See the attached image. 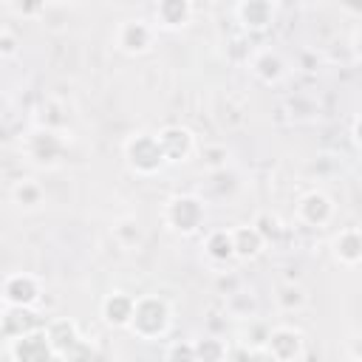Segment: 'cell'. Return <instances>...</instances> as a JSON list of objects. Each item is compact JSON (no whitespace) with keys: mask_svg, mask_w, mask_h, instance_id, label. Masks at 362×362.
<instances>
[{"mask_svg":"<svg viewBox=\"0 0 362 362\" xmlns=\"http://www.w3.org/2000/svg\"><path fill=\"white\" fill-rule=\"evenodd\" d=\"M153 14H156V25L158 28L181 31V28L189 25V20L195 14V6H192V0H156Z\"/></svg>","mask_w":362,"mask_h":362,"instance_id":"cell-16","label":"cell"},{"mask_svg":"<svg viewBox=\"0 0 362 362\" xmlns=\"http://www.w3.org/2000/svg\"><path fill=\"white\" fill-rule=\"evenodd\" d=\"M161 218H164V226L175 235H198L206 223V204L204 198L192 195V192H178L173 198H167L164 209H161Z\"/></svg>","mask_w":362,"mask_h":362,"instance_id":"cell-4","label":"cell"},{"mask_svg":"<svg viewBox=\"0 0 362 362\" xmlns=\"http://www.w3.org/2000/svg\"><path fill=\"white\" fill-rule=\"evenodd\" d=\"M235 17L246 31H266L277 20V0H238Z\"/></svg>","mask_w":362,"mask_h":362,"instance_id":"cell-13","label":"cell"},{"mask_svg":"<svg viewBox=\"0 0 362 362\" xmlns=\"http://www.w3.org/2000/svg\"><path fill=\"white\" fill-rule=\"evenodd\" d=\"M339 8H342L345 14L362 17V0H339Z\"/></svg>","mask_w":362,"mask_h":362,"instance_id":"cell-30","label":"cell"},{"mask_svg":"<svg viewBox=\"0 0 362 362\" xmlns=\"http://www.w3.org/2000/svg\"><path fill=\"white\" fill-rule=\"evenodd\" d=\"M8 198L11 204L20 209V212H34L45 204V187L37 181V178H17L11 187H8Z\"/></svg>","mask_w":362,"mask_h":362,"instance_id":"cell-18","label":"cell"},{"mask_svg":"<svg viewBox=\"0 0 362 362\" xmlns=\"http://www.w3.org/2000/svg\"><path fill=\"white\" fill-rule=\"evenodd\" d=\"M249 68L255 74V79H260L263 85H277L286 76V62L274 48H260L252 54Z\"/></svg>","mask_w":362,"mask_h":362,"instance_id":"cell-17","label":"cell"},{"mask_svg":"<svg viewBox=\"0 0 362 362\" xmlns=\"http://www.w3.org/2000/svg\"><path fill=\"white\" fill-rule=\"evenodd\" d=\"M68 144H71V130L37 124L20 139V153L37 170H57L68 156Z\"/></svg>","mask_w":362,"mask_h":362,"instance_id":"cell-1","label":"cell"},{"mask_svg":"<svg viewBox=\"0 0 362 362\" xmlns=\"http://www.w3.org/2000/svg\"><path fill=\"white\" fill-rule=\"evenodd\" d=\"M17 54H20L17 37L11 34V28H3V31H0V57H3V59H14Z\"/></svg>","mask_w":362,"mask_h":362,"instance_id":"cell-28","label":"cell"},{"mask_svg":"<svg viewBox=\"0 0 362 362\" xmlns=\"http://www.w3.org/2000/svg\"><path fill=\"white\" fill-rule=\"evenodd\" d=\"M266 351L277 362L303 359L308 354L305 351V334L300 328H294V325H272L269 339H266Z\"/></svg>","mask_w":362,"mask_h":362,"instance_id":"cell-8","label":"cell"},{"mask_svg":"<svg viewBox=\"0 0 362 362\" xmlns=\"http://www.w3.org/2000/svg\"><path fill=\"white\" fill-rule=\"evenodd\" d=\"M110 238L116 240L119 249H124V252H136V249H141V243H144V226H141L139 218L124 215V218L113 221V226H110Z\"/></svg>","mask_w":362,"mask_h":362,"instance_id":"cell-21","label":"cell"},{"mask_svg":"<svg viewBox=\"0 0 362 362\" xmlns=\"http://www.w3.org/2000/svg\"><path fill=\"white\" fill-rule=\"evenodd\" d=\"M232 240H235V257L238 260H252L266 249V238L255 223H240L232 226Z\"/></svg>","mask_w":362,"mask_h":362,"instance_id":"cell-20","label":"cell"},{"mask_svg":"<svg viewBox=\"0 0 362 362\" xmlns=\"http://www.w3.org/2000/svg\"><path fill=\"white\" fill-rule=\"evenodd\" d=\"M45 320L40 317V311L34 305H3V317H0V337L8 342V339H17L28 331H37L42 328Z\"/></svg>","mask_w":362,"mask_h":362,"instance_id":"cell-10","label":"cell"},{"mask_svg":"<svg viewBox=\"0 0 362 362\" xmlns=\"http://www.w3.org/2000/svg\"><path fill=\"white\" fill-rule=\"evenodd\" d=\"M6 356L14 359V362H45V359H57V351L48 339V331L45 325L37 328V331H28L17 339H8L6 342Z\"/></svg>","mask_w":362,"mask_h":362,"instance_id":"cell-6","label":"cell"},{"mask_svg":"<svg viewBox=\"0 0 362 362\" xmlns=\"http://www.w3.org/2000/svg\"><path fill=\"white\" fill-rule=\"evenodd\" d=\"M204 255L209 263L215 266H223L229 260H238L235 257V240H232V229H209L204 235V243H201Z\"/></svg>","mask_w":362,"mask_h":362,"instance_id":"cell-19","label":"cell"},{"mask_svg":"<svg viewBox=\"0 0 362 362\" xmlns=\"http://www.w3.org/2000/svg\"><path fill=\"white\" fill-rule=\"evenodd\" d=\"M48 3H51V0H6L8 11L17 14V17H23V20H37V17L45 11Z\"/></svg>","mask_w":362,"mask_h":362,"instance_id":"cell-26","label":"cell"},{"mask_svg":"<svg viewBox=\"0 0 362 362\" xmlns=\"http://www.w3.org/2000/svg\"><path fill=\"white\" fill-rule=\"evenodd\" d=\"M51 3H82V0H51Z\"/></svg>","mask_w":362,"mask_h":362,"instance_id":"cell-34","label":"cell"},{"mask_svg":"<svg viewBox=\"0 0 362 362\" xmlns=\"http://www.w3.org/2000/svg\"><path fill=\"white\" fill-rule=\"evenodd\" d=\"M45 331H48V339L57 351V359H74L79 345L85 342L79 325L71 320V317H57V320H48L45 322Z\"/></svg>","mask_w":362,"mask_h":362,"instance_id":"cell-11","label":"cell"},{"mask_svg":"<svg viewBox=\"0 0 362 362\" xmlns=\"http://www.w3.org/2000/svg\"><path fill=\"white\" fill-rule=\"evenodd\" d=\"M348 356L351 359H362V337L348 339Z\"/></svg>","mask_w":362,"mask_h":362,"instance_id":"cell-31","label":"cell"},{"mask_svg":"<svg viewBox=\"0 0 362 362\" xmlns=\"http://www.w3.org/2000/svg\"><path fill=\"white\" fill-rule=\"evenodd\" d=\"M133 308H136V294L122 291V288H113L110 294L102 297L99 314H102V320L110 328H127L130 320H133Z\"/></svg>","mask_w":362,"mask_h":362,"instance_id":"cell-14","label":"cell"},{"mask_svg":"<svg viewBox=\"0 0 362 362\" xmlns=\"http://www.w3.org/2000/svg\"><path fill=\"white\" fill-rule=\"evenodd\" d=\"M37 124L42 127H57V130H68V113L59 102L48 99L40 105V116H37Z\"/></svg>","mask_w":362,"mask_h":362,"instance_id":"cell-23","label":"cell"},{"mask_svg":"<svg viewBox=\"0 0 362 362\" xmlns=\"http://www.w3.org/2000/svg\"><path fill=\"white\" fill-rule=\"evenodd\" d=\"M164 356H167V359H198V356H195V339H189V342H184V345L173 342V345L164 351Z\"/></svg>","mask_w":362,"mask_h":362,"instance_id":"cell-29","label":"cell"},{"mask_svg":"<svg viewBox=\"0 0 362 362\" xmlns=\"http://www.w3.org/2000/svg\"><path fill=\"white\" fill-rule=\"evenodd\" d=\"M201 164L206 167V173L226 170V164H229V150H226V144H218V141L204 144V147H201Z\"/></svg>","mask_w":362,"mask_h":362,"instance_id":"cell-24","label":"cell"},{"mask_svg":"<svg viewBox=\"0 0 362 362\" xmlns=\"http://www.w3.org/2000/svg\"><path fill=\"white\" fill-rule=\"evenodd\" d=\"M156 34L158 25L144 20V17H133V20H122L116 28V48L127 57H141L156 45Z\"/></svg>","mask_w":362,"mask_h":362,"instance_id":"cell-5","label":"cell"},{"mask_svg":"<svg viewBox=\"0 0 362 362\" xmlns=\"http://www.w3.org/2000/svg\"><path fill=\"white\" fill-rule=\"evenodd\" d=\"M252 223L260 229V235L266 238V243H269V240H277V238L283 235V229H286V226L280 223V218L272 215V212H257V218H255Z\"/></svg>","mask_w":362,"mask_h":362,"instance_id":"cell-27","label":"cell"},{"mask_svg":"<svg viewBox=\"0 0 362 362\" xmlns=\"http://www.w3.org/2000/svg\"><path fill=\"white\" fill-rule=\"evenodd\" d=\"M351 136H354V144L362 150V116L354 119V127H351Z\"/></svg>","mask_w":362,"mask_h":362,"instance_id":"cell-32","label":"cell"},{"mask_svg":"<svg viewBox=\"0 0 362 362\" xmlns=\"http://www.w3.org/2000/svg\"><path fill=\"white\" fill-rule=\"evenodd\" d=\"M274 303H277V308H280L283 314H297V311H303V308L308 305V294H305V288H303L300 283L286 280V283L277 286Z\"/></svg>","mask_w":362,"mask_h":362,"instance_id":"cell-22","label":"cell"},{"mask_svg":"<svg viewBox=\"0 0 362 362\" xmlns=\"http://www.w3.org/2000/svg\"><path fill=\"white\" fill-rule=\"evenodd\" d=\"M3 305H40L42 300V283L37 274H28V272H11L6 274L3 280Z\"/></svg>","mask_w":362,"mask_h":362,"instance_id":"cell-9","label":"cell"},{"mask_svg":"<svg viewBox=\"0 0 362 362\" xmlns=\"http://www.w3.org/2000/svg\"><path fill=\"white\" fill-rule=\"evenodd\" d=\"M170 325H173V308H170V303L164 297H158V294L136 297L133 320L127 325L130 334H136L144 342H153V339H164Z\"/></svg>","mask_w":362,"mask_h":362,"instance_id":"cell-2","label":"cell"},{"mask_svg":"<svg viewBox=\"0 0 362 362\" xmlns=\"http://www.w3.org/2000/svg\"><path fill=\"white\" fill-rule=\"evenodd\" d=\"M351 48H354V54H356V59H362V28H359V31H354V40H351Z\"/></svg>","mask_w":362,"mask_h":362,"instance_id":"cell-33","label":"cell"},{"mask_svg":"<svg viewBox=\"0 0 362 362\" xmlns=\"http://www.w3.org/2000/svg\"><path fill=\"white\" fill-rule=\"evenodd\" d=\"M195 356L198 359H226L229 348L223 345V339L206 337V339H195Z\"/></svg>","mask_w":362,"mask_h":362,"instance_id":"cell-25","label":"cell"},{"mask_svg":"<svg viewBox=\"0 0 362 362\" xmlns=\"http://www.w3.org/2000/svg\"><path fill=\"white\" fill-rule=\"evenodd\" d=\"M331 255L337 263L354 269L362 266V229L359 226H342L331 238Z\"/></svg>","mask_w":362,"mask_h":362,"instance_id":"cell-15","label":"cell"},{"mask_svg":"<svg viewBox=\"0 0 362 362\" xmlns=\"http://www.w3.org/2000/svg\"><path fill=\"white\" fill-rule=\"evenodd\" d=\"M158 141L164 147V156L170 164H184L192 158V153L198 150L195 144V136L189 127H181V124H167L158 130Z\"/></svg>","mask_w":362,"mask_h":362,"instance_id":"cell-12","label":"cell"},{"mask_svg":"<svg viewBox=\"0 0 362 362\" xmlns=\"http://www.w3.org/2000/svg\"><path fill=\"white\" fill-rule=\"evenodd\" d=\"M122 156H124L127 170L141 175V178L158 175L170 164L167 156H164V147L158 141V133H147V130H139V133L127 136L124 144H122Z\"/></svg>","mask_w":362,"mask_h":362,"instance_id":"cell-3","label":"cell"},{"mask_svg":"<svg viewBox=\"0 0 362 362\" xmlns=\"http://www.w3.org/2000/svg\"><path fill=\"white\" fill-rule=\"evenodd\" d=\"M294 212H297V221H300L303 226H308V229H322V226H328V223L334 221L337 206H334V201H331L328 192H322V189H308V192H303V195L297 198Z\"/></svg>","mask_w":362,"mask_h":362,"instance_id":"cell-7","label":"cell"}]
</instances>
